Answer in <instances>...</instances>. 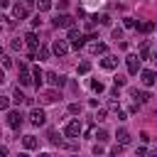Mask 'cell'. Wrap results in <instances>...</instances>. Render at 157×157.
<instances>
[{"label":"cell","mask_w":157,"mask_h":157,"mask_svg":"<svg viewBox=\"0 0 157 157\" xmlns=\"http://www.w3.org/2000/svg\"><path fill=\"white\" fill-rule=\"evenodd\" d=\"M103 120H105V110H98L96 113V123H103Z\"/></svg>","instance_id":"cell-35"},{"label":"cell","mask_w":157,"mask_h":157,"mask_svg":"<svg viewBox=\"0 0 157 157\" xmlns=\"http://www.w3.org/2000/svg\"><path fill=\"white\" fill-rule=\"evenodd\" d=\"M137 56H140V59H150V56H152V47H150L147 39L140 44V54H137Z\"/></svg>","instance_id":"cell-11"},{"label":"cell","mask_w":157,"mask_h":157,"mask_svg":"<svg viewBox=\"0 0 157 157\" xmlns=\"http://www.w3.org/2000/svg\"><path fill=\"white\" fill-rule=\"evenodd\" d=\"M20 83L22 86H29V83H34V76H29L27 69H20Z\"/></svg>","instance_id":"cell-15"},{"label":"cell","mask_w":157,"mask_h":157,"mask_svg":"<svg viewBox=\"0 0 157 157\" xmlns=\"http://www.w3.org/2000/svg\"><path fill=\"white\" fill-rule=\"evenodd\" d=\"M130 93H132V98H137V103H147V101L152 98V96H150L147 91H137V88H132Z\"/></svg>","instance_id":"cell-12"},{"label":"cell","mask_w":157,"mask_h":157,"mask_svg":"<svg viewBox=\"0 0 157 157\" xmlns=\"http://www.w3.org/2000/svg\"><path fill=\"white\" fill-rule=\"evenodd\" d=\"M88 52H91V54H105L108 49H105L103 42H93V44H88Z\"/></svg>","instance_id":"cell-14"},{"label":"cell","mask_w":157,"mask_h":157,"mask_svg":"<svg viewBox=\"0 0 157 157\" xmlns=\"http://www.w3.org/2000/svg\"><path fill=\"white\" fill-rule=\"evenodd\" d=\"M42 101L44 103H56L59 101V93L56 91H42Z\"/></svg>","instance_id":"cell-17"},{"label":"cell","mask_w":157,"mask_h":157,"mask_svg":"<svg viewBox=\"0 0 157 157\" xmlns=\"http://www.w3.org/2000/svg\"><path fill=\"white\" fill-rule=\"evenodd\" d=\"M150 157H157V150H152V152H150Z\"/></svg>","instance_id":"cell-45"},{"label":"cell","mask_w":157,"mask_h":157,"mask_svg":"<svg viewBox=\"0 0 157 157\" xmlns=\"http://www.w3.org/2000/svg\"><path fill=\"white\" fill-rule=\"evenodd\" d=\"M125 64H128V74H140L142 69H140V56H135V54H130L128 59H125Z\"/></svg>","instance_id":"cell-3"},{"label":"cell","mask_w":157,"mask_h":157,"mask_svg":"<svg viewBox=\"0 0 157 157\" xmlns=\"http://www.w3.org/2000/svg\"><path fill=\"white\" fill-rule=\"evenodd\" d=\"M34 2H37V0H25V5H27V7H32Z\"/></svg>","instance_id":"cell-42"},{"label":"cell","mask_w":157,"mask_h":157,"mask_svg":"<svg viewBox=\"0 0 157 157\" xmlns=\"http://www.w3.org/2000/svg\"><path fill=\"white\" fill-rule=\"evenodd\" d=\"M32 76H34V86L39 88V86H42V78H44V74H42V69H39V66H34V69H32Z\"/></svg>","instance_id":"cell-19"},{"label":"cell","mask_w":157,"mask_h":157,"mask_svg":"<svg viewBox=\"0 0 157 157\" xmlns=\"http://www.w3.org/2000/svg\"><path fill=\"white\" fill-rule=\"evenodd\" d=\"M91 88H93L96 93H103V91H105V86H103L101 81H91Z\"/></svg>","instance_id":"cell-26"},{"label":"cell","mask_w":157,"mask_h":157,"mask_svg":"<svg viewBox=\"0 0 157 157\" xmlns=\"http://www.w3.org/2000/svg\"><path fill=\"white\" fill-rule=\"evenodd\" d=\"M66 5H69V0H59V7H61V10H64Z\"/></svg>","instance_id":"cell-40"},{"label":"cell","mask_w":157,"mask_h":157,"mask_svg":"<svg viewBox=\"0 0 157 157\" xmlns=\"http://www.w3.org/2000/svg\"><path fill=\"white\" fill-rule=\"evenodd\" d=\"M96 137H98V142H105V140H108V132H105V130H98Z\"/></svg>","instance_id":"cell-34"},{"label":"cell","mask_w":157,"mask_h":157,"mask_svg":"<svg viewBox=\"0 0 157 157\" xmlns=\"http://www.w3.org/2000/svg\"><path fill=\"white\" fill-rule=\"evenodd\" d=\"M115 140H118L120 145H128V142H130V132H128V130H118V135H115Z\"/></svg>","instance_id":"cell-20"},{"label":"cell","mask_w":157,"mask_h":157,"mask_svg":"<svg viewBox=\"0 0 157 157\" xmlns=\"http://www.w3.org/2000/svg\"><path fill=\"white\" fill-rule=\"evenodd\" d=\"M123 147H125V145H120V142H118L115 147H110V155H113V157H118V155L123 152Z\"/></svg>","instance_id":"cell-30"},{"label":"cell","mask_w":157,"mask_h":157,"mask_svg":"<svg viewBox=\"0 0 157 157\" xmlns=\"http://www.w3.org/2000/svg\"><path fill=\"white\" fill-rule=\"evenodd\" d=\"M152 61H157V49H155V52H152Z\"/></svg>","instance_id":"cell-43"},{"label":"cell","mask_w":157,"mask_h":157,"mask_svg":"<svg viewBox=\"0 0 157 157\" xmlns=\"http://www.w3.org/2000/svg\"><path fill=\"white\" fill-rule=\"evenodd\" d=\"M22 44H25L22 39H12V49H22Z\"/></svg>","instance_id":"cell-36"},{"label":"cell","mask_w":157,"mask_h":157,"mask_svg":"<svg viewBox=\"0 0 157 157\" xmlns=\"http://www.w3.org/2000/svg\"><path fill=\"white\" fill-rule=\"evenodd\" d=\"M25 44L29 47V52H37V49H39V39H37V34H34V32H27V34H25Z\"/></svg>","instance_id":"cell-8"},{"label":"cell","mask_w":157,"mask_h":157,"mask_svg":"<svg viewBox=\"0 0 157 157\" xmlns=\"http://www.w3.org/2000/svg\"><path fill=\"white\" fill-rule=\"evenodd\" d=\"M15 103H17V105H20V103H29V98H27L25 93H20V88H17V91H15Z\"/></svg>","instance_id":"cell-23"},{"label":"cell","mask_w":157,"mask_h":157,"mask_svg":"<svg viewBox=\"0 0 157 157\" xmlns=\"http://www.w3.org/2000/svg\"><path fill=\"white\" fill-rule=\"evenodd\" d=\"M17 157H29V155H27V152H20V155H17Z\"/></svg>","instance_id":"cell-44"},{"label":"cell","mask_w":157,"mask_h":157,"mask_svg":"<svg viewBox=\"0 0 157 157\" xmlns=\"http://www.w3.org/2000/svg\"><path fill=\"white\" fill-rule=\"evenodd\" d=\"M91 71V61H81L78 64V74H88Z\"/></svg>","instance_id":"cell-25"},{"label":"cell","mask_w":157,"mask_h":157,"mask_svg":"<svg viewBox=\"0 0 157 157\" xmlns=\"http://www.w3.org/2000/svg\"><path fill=\"white\" fill-rule=\"evenodd\" d=\"M47 78H49L54 86H59V88L66 83V78H64V76H59V74H54V71H49V74H47Z\"/></svg>","instance_id":"cell-16"},{"label":"cell","mask_w":157,"mask_h":157,"mask_svg":"<svg viewBox=\"0 0 157 157\" xmlns=\"http://www.w3.org/2000/svg\"><path fill=\"white\" fill-rule=\"evenodd\" d=\"M93 20H98L101 25H110V15H101V17H93Z\"/></svg>","instance_id":"cell-31"},{"label":"cell","mask_w":157,"mask_h":157,"mask_svg":"<svg viewBox=\"0 0 157 157\" xmlns=\"http://www.w3.org/2000/svg\"><path fill=\"white\" fill-rule=\"evenodd\" d=\"M7 125H10L12 130H20V125H22V115H20V110H7Z\"/></svg>","instance_id":"cell-6"},{"label":"cell","mask_w":157,"mask_h":157,"mask_svg":"<svg viewBox=\"0 0 157 157\" xmlns=\"http://www.w3.org/2000/svg\"><path fill=\"white\" fill-rule=\"evenodd\" d=\"M39 157H49V155H39Z\"/></svg>","instance_id":"cell-46"},{"label":"cell","mask_w":157,"mask_h":157,"mask_svg":"<svg viewBox=\"0 0 157 157\" xmlns=\"http://www.w3.org/2000/svg\"><path fill=\"white\" fill-rule=\"evenodd\" d=\"M0 108H2V110H7V108H10V98H7V96H2V98H0Z\"/></svg>","instance_id":"cell-33"},{"label":"cell","mask_w":157,"mask_h":157,"mask_svg":"<svg viewBox=\"0 0 157 157\" xmlns=\"http://www.w3.org/2000/svg\"><path fill=\"white\" fill-rule=\"evenodd\" d=\"M49 142L52 145H61V137L56 135V130H49Z\"/></svg>","instance_id":"cell-24"},{"label":"cell","mask_w":157,"mask_h":157,"mask_svg":"<svg viewBox=\"0 0 157 157\" xmlns=\"http://www.w3.org/2000/svg\"><path fill=\"white\" fill-rule=\"evenodd\" d=\"M69 113H71V115H78V113H81V105H78V103H71V105H69Z\"/></svg>","instance_id":"cell-29"},{"label":"cell","mask_w":157,"mask_h":157,"mask_svg":"<svg viewBox=\"0 0 157 157\" xmlns=\"http://www.w3.org/2000/svg\"><path fill=\"white\" fill-rule=\"evenodd\" d=\"M0 7H10V0H0Z\"/></svg>","instance_id":"cell-41"},{"label":"cell","mask_w":157,"mask_h":157,"mask_svg":"<svg viewBox=\"0 0 157 157\" xmlns=\"http://www.w3.org/2000/svg\"><path fill=\"white\" fill-rule=\"evenodd\" d=\"M2 66H5V69H10V66H12V61H10V56H7V54L2 56Z\"/></svg>","instance_id":"cell-37"},{"label":"cell","mask_w":157,"mask_h":157,"mask_svg":"<svg viewBox=\"0 0 157 157\" xmlns=\"http://www.w3.org/2000/svg\"><path fill=\"white\" fill-rule=\"evenodd\" d=\"M22 145H25L27 150H34V147H39V140H37L34 135H25V137H22Z\"/></svg>","instance_id":"cell-13"},{"label":"cell","mask_w":157,"mask_h":157,"mask_svg":"<svg viewBox=\"0 0 157 157\" xmlns=\"http://www.w3.org/2000/svg\"><path fill=\"white\" fill-rule=\"evenodd\" d=\"M140 81H142L145 86H155V83H157V74H155L152 69H142V71H140Z\"/></svg>","instance_id":"cell-4"},{"label":"cell","mask_w":157,"mask_h":157,"mask_svg":"<svg viewBox=\"0 0 157 157\" xmlns=\"http://www.w3.org/2000/svg\"><path fill=\"white\" fill-rule=\"evenodd\" d=\"M52 52H54L56 56H64V54L69 52V44H66L64 39H54V44H52Z\"/></svg>","instance_id":"cell-7"},{"label":"cell","mask_w":157,"mask_h":157,"mask_svg":"<svg viewBox=\"0 0 157 157\" xmlns=\"http://www.w3.org/2000/svg\"><path fill=\"white\" fill-rule=\"evenodd\" d=\"M37 56H39V59H47V56H49V49H47V47H39V49H37Z\"/></svg>","instance_id":"cell-28"},{"label":"cell","mask_w":157,"mask_h":157,"mask_svg":"<svg viewBox=\"0 0 157 157\" xmlns=\"http://www.w3.org/2000/svg\"><path fill=\"white\" fill-rule=\"evenodd\" d=\"M137 29H140L142 34H147V32H152V29H155V22H150V20H145V22H140V25H137Z\"/></svg>","instance_id":"cell-18"},{"label":"cell","mask_w":157,"mask_h":157,"mask_svg":"<svg viewBox=\"0 0 157 157\" xmlns=\"http://www.w3.org/2000/svg\"><path fill=\"white\" fill-rule=\"evenodd\" d=\"M81 37H83V34H81V32H78L76 27H71V29H69V39H71V42H78Z\"/></svg>","instance_id":"cell-22"},{"label":"cell","mask_w":157,"mask_h":157,"mask_svg":"<svg viewBox=\"0 0 157 157\" xmlns=\"http://www.w3.org/2000/svg\"><path fill=\"white\" fill-rule=\"evenodd\" d=\"M27 12H29V10H27V5H20V2H17V5H12V17H15V20H25V17H27Z\"/></svg>","instance_id":"cell-10"},{"label":"cell","mask_w":157,"mask_h":157,"mask_svg":"<svg viewBox=\"0 0 157 157\" xmlns=\"http://www.w3.org/2000/svg\"><path fill=\"white\" fill-rule=\"evenodd\" d=\"M93 155H96V157H101V155H103V147H101V145H96V147H93Z\"/></svg>","instance_id":"cell-39"},{"label":"cell","mask_w":157,"mask_h":157,"mask_svg":"<svg viewBox=\"0 0 157 157\" xmlns=\"http://www.w3.org/2000/svg\"><path fill=\"white\" fill-rule=\"evenodd\" d=\"M54 27H66V29H71V27H74V17L66 15V12H61V15L54 17Z\"/></svg>","instance_id":"cell-1"},{"label":"cell","mask_w":157,"mask_h":157,"mask_svg":"<svg viewBox=\"0 0 157 157\" xmlns=\"http://www.w3.org/2000/svg\"><path fill=\"white\" fill-rule=\"evenodd\" d=\"M125 27H128V29H137V22H135L132 17H125Z\"/></svg>","instance_id":"cell-27"},{"label":"cell","mask_w":157,"mask_h":157,"mask_svg":"<svg viewBox=\"0 0 157 157\" xmlns=\"http://www.w3.org/2000/svg\"><path fill=\"white\" fill-rule=\"evenodd\" d=\"M81 130H83V128H81V123H78V120H71V123H66L64 135H66V137H78V135H81Z\"/></svg>","instance_id":"cell-2"},{"label":"cell","mask_w":157,"mask_h":157,"mask_svg":"<svg viewBox=\"0 0 157 157\" xmlns=\"http://www.w3.org/2000/svg\"><path fill=\"white\" fill-rule=\"evenodd\" d=\"M52 0H37V7H39V12H47V10H52Z\"/></svg>","instance_id":"cell-21"},{"label":"cell","mask_w":157,"mask_h":157,"mask_svg":"<svg viewBox=\"0 0 157 157\" xmlns=\"http://www.w3.org/2000/svg\"><path fill=\"white\" fill-rule=\"evenodd\" d=\"M29 120H32V125H44L47 113H44L42 108H32V110H29Z\"/></svg>","instance_id":"cell-5"},{"label":"cell","mask_w":157,"mask_h":157,"mask_svg":"<svg viewBox=\"0 0 157 157\" xmlns=\"http://www.w3.org/2000/svg\"><path fill=\"white\" fill-rule=\"evenodd\" d=\"M115 86H118V88L125 86V78H123V76H115Z\"/></svg>","instance_id":"cell-38"},{"label":"cell","mask_w":157,"mask_h":157,"mask_svg":"<svg viewBox=\"0 0 157 157\" xmlns=\"http://www.w3.org/2000/svg\"><path fill=\"white\" fill-rule=\"evenodd\" d=\"M113 39H115V42L123 39V29H120V27H113Z\"/></svg>","instance_id":"cell-32"},{"label":"cell","mask_w":157,"mask_h":157,"mask_svg":"<svg viewBox=\"0 0 157 157\" xmlns=\"http://www.w3.org/2000/svg\"><path fill=\"white\" fill-rule=\"evenodd\" d=\"M101 66H103V69H105V71H113V69H115V66H118V59H115V56H113V54H105V56H103V59H101Z\"/></svg>","instance_id":"cell-9"}]
</instances>
